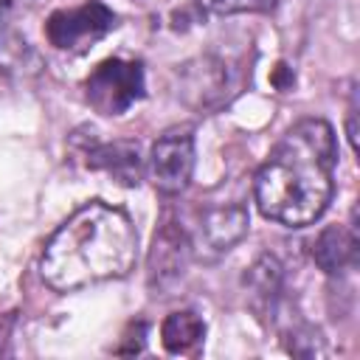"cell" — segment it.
I'll use <instances>...</instances> for the list:
<instances>
[{
  "mask_svg": "<svg viewBox=\"0 0 360 360\" xmlns=\"http://www.w3.org/2000/svg\"><path fill=\"white\" fill-rule=\"evenodd\" d=\"M312 262L326 276H340L357 264V231L352 225H326L312 242Z\"/></svg>",
  "mask_w": 360,
  "mask_h": 360,
  "instance_id": "9c48e42d",
  "label": "cell"
},
{
  "mask_svg": "<svg viewBox=\"0 0 360 360\" xmlns=\"http://www.w3.org/2000/svg\"><path fill=\"white\" fill-rule=\"evenodd\" d=\"M11 3H14V0H0V20H3V14L11 8Z\"/></svg>",
  "mask_w": 360,
  "mask_h": 360,
  "instance_id": "2e32d148",
  "label": "cell"
},
{
  "mask_svg": "<svg viewBox=\"0 0 360 360\" xmlns=\"http://www.w3.org/2000/svg\"><path fill=\"white\" fill-rule=\"evenodd\" d=\"M236 87L231 65L222 59L202 56L197 65H186L183 70V98L197 110H217L228 104Z\"/></svg>",
  "mask_w": 360,
  "mask_h": 360,
  "instance_id": "52a82bcc",
  "label": "cell"
},
{
  "mask_svg": "<svg viewBox=\"0 0 360 360\" xmlns=\"http://www.w3.org/2000/svg\"><path fill=\"white\" fill-rule=\"evenodd\" d=\"M248 225H250V217L242 202L211 205L202 211V217L197 222L191 250H200L205 256H219V253L231 250L248 233Z\"/></svg>",
  "mask_w": 360,
  "mask_h": 360,
  "instance_id": "8992f818",
  "label": "cell"
},
{
  "mask_svg": "<svg viewBox=\"0 0 360 360\" xmlns=\"http://www.w3.org/2000/svg\"><path fill=\"white\" fill-rule=\"evenodd\" d=\"M90 166L107 172L112 180H118L121 186H138L141 180V155L135 143L118 141V143H104L87 152Z\"/></svg>",
  "mask_w": 360,
  "mask_h": 360,
  "instance_id": "30bf717a",
  "label": "cell"
},
{
  "mask_svg": "<svg viewBox=\"0 0 360 360\" xmlns=\"http://www.w3.org/2000/svg\"><path fill=\"white\" fill-rule=\"evenodd\" d=\"M138 259V231L124 208L93 200L76 208L45 242L39 273L56 292L124 278Z\"/></svg>",
  "mask_w": 360,
  "mask_h": 360,
  "instance_id": "7a4b0ae2",
  "label": "cell"
},
{
  "mask_svg": "<svg viewBox=\"0 0 360 360\" xmlns=\"http://www.w3.org/2000/svg\"><path fill=\"white\" fill-rule=\"evenodd\" d=\"M115 28V14L101 0H87L76 8L53 11L45 20V37L56 51H87L93 42L107 37Z\"/></svg>",
  "mask_w": 360,
  "mask_h": 360,
  "instance_id": "277c9868",
  "label": "cell"
},
{
  "mask_svg": "<svg viewBox=\"0 0 360 360\" xmlns=\"http://www.w3.org/2000/svg\"><path fill=\"white\" fill-rule=\"evenodd\" d=\"M194 172V135L191 127H172L166 129L149 152V177L152 186L172 197L180 194Z\"/></svg>",
  "mask_w": 360,
  "mask_h": 360,
  "instance_id": "5b68a950",
  "label": "cell"
},
{
  "mask_svg": "<svg viewBox=\"0 0 360 360\" xmlns=\"http://www.w3.org/2000/svg\"><path fill=\"white\" fill-rule=\"evenodd\" d=\"M200 14H217V17H231V14H267L276 8L278 0H191Z\"/></svg>",
  "mask_w": 360,
  "mask_h": 360,
  "instance_id": "4fadbf2b",
  "label": "cell"
},
{
  "mask_svg": "<svg viewBox=\"0 0 360 360\" xmlns=\"http://www.w3.org/2000/svg\"><path fill=\"white\" fill-rule=\"evenodd\" d=\"M287 352L295 357H321L326 354V343L315 326H295L287 335Z\"/></svg>",
  "mask_w": 360,
  "mask_h": 360,
  "instance_id": "5bb4252c",
  "label": "cell"
},
{
  "mask_svg": "<svg viewBox=\"0 0 360 360\" xmlns=\"http://www.w3.org/2000/svg\"><path fill=\"white\" fill-rule=\"evenodd\" d=\"M245 284H248L253 309H259V312L273 309L278 295H281V287H284V267H281V262L276 256H270V253L259 256L250 264V270L245 273Z\"/></svg>",
  "mask_w": 360,
  "mask_h": 360,
  "instance_id": "8fae6325",
  "label": "cell"
},
{
  "mask_svg": "<svg viewBox=\"0 0 360 360\" xmlns=\"http://www.w3.org/2000/svg\"><path fill=\"white\" fill-rule=\"evenodd\" d=\"M338 141L323 118H301L270 149L256 172L253 197L259 211L287 228H307L332 202Z\"/></svg>",
  "mask_w": 360,
  "mask_h": 360,
  "instance_id": "6da1fadb",
  "label": "cell"
},
{
  "mask_svg": "<svg viewBox=\"0 0 360 360\" xmlns=\"http://www.w3.org/2000/svg\"><path fill=\"white\" fill-rule=\"evenodd\" d=\"M346 135H349L352 149L357 152V96H352V104H349V115H346Z\"/></svg>",
  "mask_w": 360,
  "mask_h": 360,
  "instance_id": "9a60e30c",
  "label": "cell"
},
{
  "mask_svg": "<svg viewBox=\"0 0 360 360\" xmlns=\"http://www.w3.org/2000/svg\"><path fill=\"white\" fill-rule=\"evenodd\" d=\"M143 65L135 59H104L84 82V98L98 115H121L143 98Z\"/></svg>",
  "mask_w": 360,
  "mask_h": 360,
  "instance_id": "3957f363",
  "label": "cell"
},
{
  "mask_svg": "<svg viewBox=\"0 0 360 360\" xmlns=\"http://www.w3.org/2000/svg\"><path fill=\"white\" fill-rule=\"evenodd\" d=\"M205 338V323L197 312L191 309H177L169 312L166 321L160 323V343L169 354H186L191 352L200 340Z\"/></svg>",
  "mask_w": 360,
  "mask_h": 360,
  "instance_id": "7c38bea8",
  "label": "cell"
},
{
  "mask_svg": "<svg viewBox=\"0 0 360 360\" xmlns=\"http://www.w3.org/2000/svg\"><path fill=\"white\" fill-rule=\"evenodd\" d=\"M191 256V239L186 236V231L166 219L155 239H152V250H149V284L152 287H166L174 278L183 276L186 264Z\"/></svg>",
  "mask_w": 360,
  "mask_h": 360,
  "instance_id": "ba28073f",
  "label": "cell"
}]
</instances>
